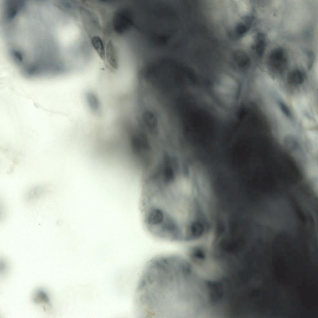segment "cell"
<instances>
[{"label": "cell", "mask_w": 318, "mask_h": 318, "mask_svg": "<svg viewBox=\"0 0 318 318\" xmlns=\"http://www.w3.org/2000/svg\"><path fill=\"white\" fill-rule=\"evenodd\" d=\"M200 297L199 280L191 261L180 255L157 256L147 264L140 278L135 297L142 318H192Z\"/></svg>", "instance_id": "6da1fadb"}, {"label": "cell", "mask_w": 318, "mask_h": 318, "mask_svg": "<svg viewBox=\"0 0 318 318\" xmlns=\"http://www.w3.org/2000/svg\"><path fill=\"white\" fill-rule=\"evenodd\" d=\"M72 36L69 18L61 1H30L17 24V52L36 69L61 73L66 66Z\"/></svg>", "instance_id": "7a4b0ae2"}, {"label": "cell", "mask_w": 318, "mask_h": 318, "mask_svg": "<svg viewBox=\"0 0 318 318\" xmlns=\"http://www.w3.org/2000/svg\"><path fill=\"white\" fill-rule=\"evenodd\" d=\"M267 60L269 66L275 70H284L287 63V54L284 48L281 47L272 49L268 54Z\"/></svg>", "instance_id": "3957f363"}, {"label": "cell", "mask_w": 318, "mask_h": 318, "mask_svg": "<svg viewBox=\"0 0 318 318\" xmlns=\"http://www.w3.org/2000/svg\"><path fill=\"white\" fill-rule=\"evenodd\" d=\"M109 40L105 47L106 58L111 69L117 70L119 65L117 54L113 42Z\"/></svg>", "instance_id": "277c9868"}, {"label": "cell", "mask_w": 318, "mask_h": 318, "mask_svg": "<svg viewBox=\"0 0 318 318\" xmlns=\"http://www.w3.org/2000/svg\"><path fill=\"white\" fill-rule=\"evenodd\" d=\"M265 46L264 35L262 33H258L251 46L252 52L258 57H262L264 51Z\"/></svg>", "instance_id": "5b68a950"}, {"label": "cell", "mask_w": 318, "mask_h": 318, "mask_svg": "<svg viewBox=\"0 0 318 318\" xmlns=\"http://www.w3.org/2000/svg\"><path fill=\"white\" fill-rule=\"evenodd\" d=\"M86 100L90 110L96 114H100L101 105L98 96L92 92H88L86 94Z\"/></svg>", "instance_id": "8992f818"}, {"label": "cell", "mask_w": 318, "mask_h": 318, "mask_svg": "<svg viewBox=\"0 0 318 318\" xmlns=\"http://www.w3.org/2000/svg\"><path fill=\"white\" fill-rule=\"evenodd\" d=\"M91 43L100 58L104 62L106 60L105 48L103 42L99 36L94 35L91 39Z\"/></svg>", "instance_id": "52a82bcc"}, {"label": "cell", "mask_w": 318, "mask_h": 318, "mask_svg": "<svg viewBox=\"0 0 318 318\" xmlns=\"http://www.w3.org/2000/svg\"><path fill=\"white\" fill-rule=\"evenodd\" d=\"M251 24H252V23H251ZM247 32H248V31H247ZM246 42H247V35H246Z\"/></svg>", "instance_id": "ba28073f"}, {"label": "cell", "mask_w": 318, "mask_h": 318, "mask_svg": "<svg viewBox=\"0 0 318 318\" xmlns=\"http://www.w3.org/2000/svg\"><path fill=\"white\" fill-rule=\"evenodd\" d=\"M250 26H251V25H250ZM249 28H250V27H249ZM247 34H248V33H247Z\"/></svg>", "instance_id": "9c48e42d"}]
</instances>
